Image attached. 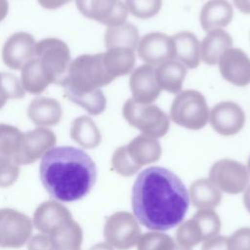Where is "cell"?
<instances>
[{"mask_svg":"<svg viewBox=\"0 0 250 250\" xmlns=\"http://www.w3.org/2000/svg\"><path fill=\"white\" fill-rule=\"evenodd\" d=\"M131 203L138 222L150 230L164 231L179 226L189 207V195L172 171L151 166L140 172L132 188Z\"/></svg>","mask_w":250,"mask_h":250,"instance_id":"6da1fadb","label":"cell"},{"mask_svg":"<svg viewBox=\"0 0 250 250\" xmlns=\"http://www.w3.org/2000/svg\"><path fill=\"white\" fill-rule=\"evenodd\" d=\"M39 176L52 198L59 202H73L91 191L97 180V167L82 149L58 146L42 157Z\"/></svg>","mask_w":250,"mask_h":250,"instance_id":"7a4b0ae2","label":"cell"},{"mask_svg":"<svg viewBox=\"0 0 250 250\" xmlns=\"http://www.w3.org/2000/svg\"><path fill=\"white\" fill-rule=\"evenodd\" d=\"M113 80L104 63L103 53L85 54L70 62L62 85L65 95L85 94L100 89Z\"/></svg>","mask_w":250,"mask_h":250,"instance_id":"3957f363","label":"cell"},{"mask_svg":"<svg viewBox=\"0 0 250 250\" xmlns=\"http://www.w3.org/2000/svg\"><path fill=\"white\" fill-rule=\"evenodd\" d=\"M83 230L69 214L30 237L27 250H81Z\"/></svg>","mask_w":250,"mask_h":250,"instance_id":"277c9868","label":"cell"},{"mask_svg":"<svg viewBox=\"0 0 250 250\" xmlns=\"http://www.w3.org/2000/svg\"><path fill=\"white\" fill-rule=\"evenodd\" d=\"M171 120L189 130H200L208 122L209 108L204 96L192 89L181 91L170 108Z\"/></svg>","mask_w":250,"mask_h":250,"instance_id":"5b68a950","label":"cell"},{"mask_svg":"<svg viewBox=\"0 0 250 250\" xmlns=\"http://www.w3.org/2000/svg\"><path fill=\"white\" fill-rule=\"evenodd\" d=\"M122 115L131 126L151 138H161L169 130L167 114L154 104H141L129 99L122 107Z\"/></svg>","mask_w":250,"mask_h":250,"instance_id":"8992f818","label":"cell"},{"mask_svg":"<svg viewBox=\"0 0 250 250\" xmlns=\"http://www.w3.org/2000/svg\"><path fill=\"white\" fill-rule=\"evenodd\" d=\"M35 58L50 83L62 85L71 62L68 46L58 38L43 39L36 43Z\"/></svg>","mask_w":250,"mask_h":250,"instance_id":"52a82bcc","label":"cell"},{"mask_svg":"<svg viewBox=\"0 0 250 250\" xmlns=\"http://www.w3.org/2000/svg\"><path fill=\"white\" fill-rule=\"evenodd\" d=\"M142 235L140 223L134 214L117 211L105 220L104 237L105 242L117 250H129L137 245Z\"/></svg>","mask_w":250,"mask_h":250,"instance_id":"ba28073f","label":"cell"},{"mask_svg":"<svg viewBox=\"0 0 250 250\" xmlns=\"http://www.w3.org/2000/svg\"><path fill=\"white\" fill-rule=\"evenodd\" d=\"M22 135L17 127L0 124V188L12 186L19 178L18 155Z\"/></svg>","mask_w":250,"mask_h":250,"instance_id":"9c48e42d","label":"cell"},{"mask_svg":"<svg viewBox=\"0 0 250 250\" xmlns=\"http://www.w3.org/2000/svg\"><path fill=\"white\" fill-rule=\"evenodd\" d=\"M208 179L221 192L234 195L245 190L250 183V174L244 164L225 158L211 166Z\"/></svg>","mask_w":250,"mask_h":250,"instance_id":"30bf717a","label":"cell"},{"mask_svg":"<svg viewBox=\"0 0 250 250\" xmlns=\"http://www.w3.org/2000/svg\"><path fill=\"white\" fill-rule=\"evenodd\" d=\"M32 220L11 208L0 209V247L21 248L30 239Z\"/></svg>","mask_w":250,"mask_h":250,"instance_id":"8fae6325","label":"cell"},{"mask_svg":"<svg viewBox=\"0 0 250 250\" xmlns=\"http://www.w3.org/2000/svg\"><path fill=\"white\" fill-rule=\"evenodd\" d=\"M76 7L84 17L108 27L123 24L128 16L121 0H76Z\"/></svg>","mask_w":250,"mask_h":250,"instance_id":"7c38bea8","label":"cell"},{"mask_svg":"<svg viewBox=\"0 0 250 250\" xmlns=\"http://www.w3.org/2000/svg\"><path fill=\"white\" fill-rule=\"evenodd\" d=\"M56 142L55 133L44 127L23 133L18 155V163L20 166L34 163L52 149Z\"/></svg>","mask_w":250,"mask_h":250,"instance_id":"4fadbf2b","label":"cell"},{"mask_svg":"<svg viewBox=\"0 0 250 250\" xmlns=\"http://www.w3.org/2000/svg\"><path fill=\"white\" fill-rule=\"evenodd\" d=\"M212 128L222 136H233L239 133L245 124V114L234 102L226 101L215 104L209 112Z\"/></svg>","mask_w":250,"mask_h":250,"instance_id":"5bb4252c","label":"cell"},{"mask_svg":"<svg viewBox=\"0 0 250 250\" xmlns=\"http://www.w3.org/2000/svg\"><path fill=\"white\" fill-rule=\"evenodd\" d=\"M121 148L135 173L143 166L156 162L162 154V147L157 139L144 134L135 137Z\"/></svg>","mask_w":250,"mask_h":250,"instance_id":"9a60e30c","label":"cell"},{"mask_svg":"<svg viewBox=\"0 0 250 250\" xmlns=\"http://www.w3.org/2000/svg\"><path fill=\"white\" fill-rule=\"evenodd\" d=\"M218 63L222 77L228 82L239 87L250 83V59L241 49H228Z\"/></svg>","mask_w":250,"mask_h":250,"instance_id":"2e32d148","label":"cell"},{"mask_svg":"<svg viewBox=\"0 0 250 250\" xmlns=\"http://www.w3.org/2000/svg\"><path fill=\"white\" fill-rule=\"evenodd\" d=\"M35 47L36 42L32 35L17 32L11 35L3 46V62L12 69H21L35 57Z\"/></svg>","mask_w":250,"mask_h":250,"instance_id":"e0dca14e","label":"cell"},{"mask_svg":"<svg viewBox=\"0 0 250 250\" xmlns=\"http://www.w3.org/2000/svg\"><path fill=\"white\" fill-rule=\"evenodd\" d=\"M138 56L149 65H159L174 59L171 37L161 32H149L142 37L137 46Z\"/></svg>","mask_w":250,"mask_h":250,"instance_id":"ac0fdd59","label":"cell"},{"mask_svg":"<svg viewBox=\"0 0 250 250\" xmlns=\"http://www.w3.org/2000/svg\"><path fill=\"white\" fill-rule=\"evenodd\" d=\"M129 86L132 99L141 104L153 103L161 92L155 79V69L149 64L140 65L132 72Z\"/></svg>","mask_w":250,"mask_h":250,"instance_id":"d6986e66","label":"cell"},{"mask_svg":"<svg viewBox=\"0 0 250 250\" xmlns=\"http://www.w3.org/2000/svg\"><path fill=\"white\" fill-rule=\"evenodd\" d=\"M232 18V6L228 0H209L199 14L201 27L206 32L227 26Z\"/></svg>","mask_w":250,"mask_h":250,"instance_id":"ffe728a7","label":"cell"},{"mask_svg":"<svg viewBox=\"0 0 250 250\" xmlns=\"http://www.w3.org/2000/svg\"><path fill=\"white\" fill-rule=\"evenodd\" d=\"M171 39L174 58L188 68H196L200 63V44L196 36L189 31H181Z\"/></svg>","mask_w":250,"mask_h":250,"instance_id":"44dd1931","label":"cell"},{"mask_svg":"<svg viewBox=\"0 0 250 250\" xmlns=\"http://www.w3.org/2000/svg\"><path fill=\"white\" fill-rule=\"evenodd\" d=\"M27 114L29 119L37 126H54L61 121L62 110L57 100L37 97L29 104Z\"/></svg>","mask_w":250,"mask_h":250,"instance_id":"7402d4cb","label":"cell"},{"mask_svg":"<svg viewBox=\"0 0 250 250\" xmlns=\"http://www.w3.org/2000/svg\"><path fill=\"white\" fill-rule=\"evenodd\" d=\"M232 43V37L224 29L212 30L201 41L200 59L209 65H215L222 54L231 48Z\"/></svg>","mask_w":250,"mask_h":250,"instance_id":"603a6c76","label":"cell"},{"mask_svg":"<svg viewBox=\"0 0 250 250\" xmlns=\"http://www.w3.org/2000/svg\"><path fill=\"white\" fill-rule=\"evenodd\" d=\"M189 202L197 210L215 209L222 201V192L209 179H198L191 183L188 190Z\"/></svg>","mask_w":250,"mask_h":250,"instance_id":"cb8c5ba5","label":"cell"},{"mask_svg":"<svg viewBox=\"0 0 250 250\" xmlns=\"http://www.w3.org/2000/svg\"><path fill=\"white\" fill-rule=\"evenodd\" d=\"M188 70L178 61L170 60L155 68V79L161 90L176 94L182 90Z\"/></svg>","mask_w":250,"mask_h":250,"instance_id":"d4e9b609","label":"cell"},{"mask_svg":"<svg viewBox=\"0 0 250 250\" xmlns=\"http://www.w3.org/2000/svg\"><path fill=\"white\" fill-rule=\"evenodd\" d=\"M104 63L108 73L115 79L132 71L136 62L134 50L129 48H111L103 53Z\"/></svg>","mask_w":250,"mask_h":250,"instance_id":"484cf974","label":"cell"},{"mask_svg":"<svg viewBox=\"0 0 250 250\" xmlns=\"http://www.w3.org/2000/svg\"><path fill=\"white\" fill-rule=\"evenodd\" d=\"M70 137L84 148H95L102 142V135L94 121L85 115L75 118L70 127Z\"/></svg>","mask_w":250,"mask_h":250,"instance_id":"4316f807","label":"cell"},{"mask_svg":"<svg viewBox=\"0 0 250 250\" xmlns=\"http://www.w3.org/2000/svg\"><path fill=\"white\" fill-rule=\"evenodd\" d=\"M138 43L139 31L132 23L124 22L117 26H109L104 34L106 50L111 48H129L135 50Z\"/></svg>","mask_w":250,"mask_h":250,"instance_id":"83f0119b","label":"cell"},{"mask_svg":"<svg viewBox=\"0 0 250 250\" xmlns=\"http://www.w3.org/2000/svg\"><path fill=\"white\" fill-rule=\"evenodd\" d=\"M21 84L31 94H40L51 84L35 57L21 68Z\"/></svg>","mask_w":250,"mask_h":250,"instance_id":"f1b7e54d","label":"cell"},{"mask_svg":"<svg viewBox=\"0 0 250 250\" xmlns=\"http://www.w3.org/2000/svg\"><path fill=\"white\" fill-rule=\"evenodd\" d=\"M204 241L205 238L203 232L193 217L182 222L179 225L176 231L177 245L184 248L192 249L194 246Z\"/></svg>","mask_w":250,"mask_h":250,"instance_id":"f546056e","label":"cell"},{"mask_svg":"<svg viewBox=\"0 0 250 250\" xmlns=\"http://www.w3.org/2000/svg\"><path fill=\"white\" fill-rule=\"evenodd\" d=\"M66 97L92 115L101 114L106 106V99L100 89L85 94H69L66 95Z\"/></svg>","mask_w":250,"mask_h":250,"instance_id":"4dcf8cb0","label":"cell"},{"mask_svg":"<svg viewBox=\"0 0 250 250\" xmlns=\"http://www.w3.org/2000/svg\"><path fill=\"white\" fill-rule=\"evenodd\" d=\"M137 250H174L175 240L161 231H147L143 233L137 242Z\"/></svg>","mask_w":250,"mask_h":250,"instance_id":"1f68e13d","label":"cell"},{"mask_svg":"<svg viewBox=\"0 0 250 250\" xmlns=\"http://www.w3.org/2000/svg\"><path fill=\"white\" fill-rule=\"evenodd\" d=\"M192 217L198 223L203 232L205 241L219 234L221 230L222 223L219 215L216 213L215 210L213 209L197 210Z\"/></svg>","mask_w":250,"mask_h":250,"instance_id":"d6a6232c","label":"cell"},{"mask_svg":"<svg viewBox=\"0 0 250 250\" xmlns=\"http://www.w3.org/2000/svg\"><path fill=\"white\" fill-rule=\"evenodd\" d=\"M23 95L24 90L17 76L12 73L0 72V108L9 99H20Z\"/></svg>","mask_w":250,"mask_h":250,"instance_id":"836d02e7","label":"cell"},{"mask_svg":"<svg viewBox=\"0 0 250 250\" xmlns=\"http://www.w3.org/2000/svg\"><path fill=\"white\" fill-rule=\"evenodd\" d=\"M128 12L134 17L147 20L159 13L162 7V0H126Z\"/></svg>","mask_w":250,"mask_h":250,"instance_id":"e575fe53","label":"cell"},{"mask_svg":"<svg viewBox=\"0 0 250 250\" xmlns=\"http://www.w3.org/2000/svg\"><path fill=\"white\" fill-rule=\"evenodd\" d=\"M228 250H250V228L244 227L233 231L227 238Z\"/></svg>","mask_w":250,"mask_h":250,"instance_id":"d590c367","label":"cell"},{"mask_svg":"<svg viewBox=\"0 0 250 250\" xmlns=\"http://www.w3.org/2000/svg\"><path fill=\"white\" fill-rule=\"evenodd\" d=\"M227 236L216 235L203 242L201 250H228Z\"/></svg>","mask_w":250,"mask_h":250,"instance_id":"8d00e7d4","label":"cell"},{"mask_svg":"<svg viewBox=\"0 0 250 250\" xmlns=\"http://www.w3.org/2000/svg\"><path fill=\"white\" fill-rule=\"evenodd\" d=\"M37 1L43 8L49 9V10H54V9H58L65 4L69 3L72 0H37Z\"/></svg>","mask_w":250,"mask_h":250,"instance_id":"74e56055","label":"cell"},{"mask_svg":"<svg viewBox=\"0 0 250 250\" xmlns=\"http://www.w3.org/2000/svg\"><path fill=\"white\" fill-rule=\"evenodd\" d=\"M235 7L243 14H250V0H232Z\"/></svg>","mask_w":250,"mask_h":250,"instance_id":"f35d334b","label":"cell"},{"mask_svg":"<svg viewBox=\"0 0 250 250\" xmlns=\"http://www.w3.org/2000/svg\"><path fill=\"white\" fill-rule=\"evenodd\" d=\"M243 204L246 210L250 213V183L243 191Z\"/></svg>","mask_w":250,"mask_h":250,"instance_id":"ab89813d","label":"cell"},{"mask_svg":"<svg viewBox=\"0 0 250 250\" xmlns=\"http://www.w3.org/2000/svg\"><path fill=\"white\" fill-rule=\"evenodd\" d=\"M8 10H9L8 1L0 0V21H2L6 18L7 14H8Z\"/></svg>","mask_w":250,"mask_h":250,"instance_id":"60d3db41","label":"cell"},{"mask_svg":"<svg viewBox=\"0 0 250 250\" xmlns=\"http://www.w3.org/2000/svg\"><path fill=\"white\" fill-rule=\"evenodd\" d=\"M89 250H114V248L106 242H99L93 245Z\"/></svg>","mask_w":250,"mask_h":250,"instance_id":"b9f144b4","label":"cell"},{"mask_svg":"<svg viewBox=\"0 0 250 250\" xmlns=\"http://www.w3.org/2000/svg\"><path fill=\"white\" fill-rule=\"evenodd\" d=\"M174 250H192V249H188V248H184V247H181V246H179V245H177V244H176V246H175Z\"/></svg>","mask_w":250,"mask_h":250,"instance_id":"7bdbcfd3","label":"cell"},{"mask_svg":"<svg viewBox=\"0 0 250 250\" xmlns=\"http://www.w3.org/2000/svg\"><path fill=\"white\" fill-rule=\"evenodd\" d=\"M246 168H247V170H248V172H249V174H250V156H249V158H248V160H247Z\"/></svg>","mask_w":250,"mask_h":250,"instance_id":"ee69618b","label":"cell"}]
</instances>
